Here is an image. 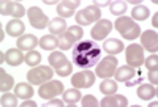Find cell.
<instances>
[{
    "mask_svg": "<svg viewBox=\"0 0 158 107\" xmlns=\"http://www.w3.org/2000/svg\"><path fill=\"white\" fill-rule=\"evenodd\" d=\"M16 95H11V93H5V95H2V99H0V104H2L3 107H15L18 104L16 101Z\"/></svg>",
    "mask_w": 158,
    "mask_h": 107,
    "instance_id": "32",
    "label": "cell"
},
{
    "mask_svg": "<svg viewBox=\"0 0 158 107\" xmlns=\"http://www.w3.org/2000/svg\"><path fill=\"white\" fill-rule=\"evenodd\" d=\"M63 102H67L68 105H73L76 102H79V99H81V91H79V88H70L65 91L63 90Z\"/></svg>",
    "mask_w": 158,
    "mask_h": 107,
    "instance_id": "25",
    "label": "cell"
},
{
    "mask_svg": "<svg viewBox=\"0 0 158 107\" xmlns=\"http://www.w3.org/2000/svg\"><path fill=\"white\" fill-rule=\"evenodd\" d=\"M115 30L122 35L123 39H130V41H133V39H136L139 35H141V29H139V25L131 19L128 16H120V18H117L115 24Z\"/></svg>",
    "mask_w": 158,
    "mask_h": 107,
    "instance_id": "2",
    "label": "cell"
},
{
    "mask_svg": "<svg viewBox=\"0 0 158 107\" xmlns=\"http://www.w3.org/2000/svg\"><path fill=\"white\" fill-rule=\"evenodd\" d=\"M2 14L3 16H13L15 19H19V18H22L25 14V8L18 2H3Z\"/></svg>",
    "mask_w": 158,
    "mask_h": 107,
    "instance_id": "14",
    "label": "cell"
},
{
    "mask_svg": "<svg viewBox=\"0 0 158 107\" xmlns=\"http://www.w3.org/2000/svg\"><path fill=\"white\" fill-rule=\"evenodd\" d=\"M112 30V24L111 21L108 19H100L95 25H94V29H92L90 35H92V39L94 41H101V39H104Z\"/></svg>",
    "mask_w": 158,
    "mask_h": 107,
    "instance_id": "11",
    "label": "cell"
},
{
    "mask_svg": "<svg viewBox=\"0 0 158 107\" xmlns=\"http://www.w3.org/2000/svg\"><path fill=\"white\" fill-rule=\"evenodd\" d=\"M49 105H65L63 104V101H60V99H54V98H52V99H49Z\"/></svg>",
    "mask_w": 158,
    "mask_h": 107,
    "instance_id": "37",
    "label": "cell"
},
{
    "mask_svg": "<svg viewBox=\"0 0 158 107\" xmlns=\"http://www.w3.org/2000/svg\"><path fill=\"white\" fill-rule=\"evenodd\" d=\"M79 6V0H63L57 5V14L62 19H68L74 16V10Z\"/></svg>",
    "mask_w": 158,
    "mask_h": 107,
    "instance_id": "13",
    "label": "cell"
},
{
    "mask_svg": "<svg viewBox=\"0 0 158 107\" xmlns=\"http://www.w3.org/2000/svg\"><path fill=\"white\" fill-rule=\"evenodd\" d=\"M144 65H146V68L149 71H156V68H158V57H156V54H152L149 58L144 60Z\"/></svg>",
    "mask_w": 158,
    "mask_h": 107,
    "instance_id": "33",
    "label": "cell"
},
{
    "mask_svg": "<svg viewBox=\"0 0 158 107\" xmlns=\"http://www.w3.org/2000/svg\"><path fill=\"white\" fill-rule=\"evenodd\" d=\"M71 84L74 88H90L92 85L95 84V74L92 73L90 69H84L81 73H76L71 77Z\"/></svg>",
    "mask_w": 158,
    "mask_h": 107,
    "instance_id": "9",
    "label": "cell"
},
{
    "mask_svg": "<svg viewBox=\"0 0 158 107\" xmlns=\"http://www.w3.org/2000/svg\"><path fill=\"white\" fill-rule=\"evenodd\" d=\"M3 61H6L10 66H19L25 61V54H22L19 49H8L5 55L2 54V63Z\"/></svg>",
    "mask_w": 158,
    "mask_h": 107,
    "instance_id": "15",
    "label": "cell"
},
{
    "mask_svg": "<svg viewBox=\"0 0 158 107\" xmlns=\"http://www.w3.org/2000/svg\"><path fill=\"white\" fill-rule=\"evenodd\" d=\"M25 32V25L21 19H11L6 24V33L11 36H22Z\"/></svg>",
    "mask_w": 158,
    "mask_h": 107,
    "instance_id": "21",
    "label": "cell"
},
{
    "mask_svg": "<svg viewBox=\"0 0 158 107\" xmlns=\"http://www.w3.org/2000/svg\"><path fill=\"white\" fill-rule=\"evenodd\" d=\"M147 79L150 80L152 85L156 87V84H158V74H156V71H149V77H147Z\"/></svg>",
    "mask_w": 158,
    "mask_h": 107,
    "instance_id": "36",
    "label": "cell"
},
{
    "mask_svg": "<svg viewBox=\"0 0 158 107\" xmlns=\"http://www.w3.org/2000/svg\"><path fill=\"white\" fill-rule=\"evenodd\" d=\"M84 36V30L81 29V25H71L67 29V32L62 33L59 38V47L62 50H68L71 47H74L81 38Z\"/></svg>",
    "mask_w": 158,
    "mask_h": 107,
    "instance_id": "3",
    "label": "cell"
},
{
    "mask_svg": "<svg viewBox=\"0 0 158 107\" xmlns=\"http://www.w3.org/2000/svg\"><path fill=\"white\" fill-rule=\"evenodd\" d=\"M13 85H15L13 77L10 74H6L3 71V68H2L0 69V91H10L13 88Z\"/></svg>",
    "mask_w": 158,
    "mask_h": 107,
    "instance_id": "28",
    "label": "cell"
},
{
    "mask_svg": "<svg viewBox=\"0 0 158 107\" xmlns=\"http://www.w3.org/2000/svg\"><path fill=\"white\" fill-rule=\"evenodd\" d=\"M40 46L44 50H54L56 47H59V39L54 35H46L40 39Z\"/></svg>",
    "mask_w": 158,
    "mask_h": 107,
    "instance_id": "27",
    "label": "cell"
},
{
    "mask_svg": "<svg viewBox=\"0 0 158 107\" xmlns=\"http://www.w3.org/2000/svg\"><path fill=\"white\" fill-rule=\"evenodd\" d=\"M101 58V46L97 41H79L73 47V63L79 68L97 66Z\"/></svg>",
    "mask_w": 158,
    "mask_h": 107,
    "instance_id": "1",
    "label": "cell"
},
{
    "mask_svg": "<svg viewBox=\"0 0 158 107\" xmlns=\"http://www.w3.org/2000/svg\"><path fill=\"white\" fill-rule=\"evenodd\" d=\"M136 95H138V98L142 99V101H150L152 98L156 96V87L147 85V84H141V85L138 87Z\"/></svg>",
    "mask_w": 158,
    "mask_h": 107,
    "instance_id": "20",
    "label": "cell"
},
{
    "mask_svg": "<svg viewBox=\"0 0 158 107\" xmlns=\"http://www.w3.org/2000/svg\"><path fill=\"white\" fill-rule=\"evenodd\" d=\"M74 19L77 22V25H90L92 22H98L101 19V11L98 6L95 5H90L84 10H81L77 13V14H74Z\"/></svg>",
    "mask_w": 158,
    "mask_h": 107,
    "instance_id": "6",
    "label": "cell"
},
{
    "mask_svg": "<svg viewBox=\"0 0 158 107\" xmlns=\"http://www.w3.org/2000/svg\"><path fill=\"white\" fill-rule=\"evenodd\" d=\"M141 47L149 50L150 54H156L158 50V35L153 30H146L141 35Z\"/></svg>",
    "mask_w": 158,
    "mask_h": 107,
    "instance_id": "12",
    "label": "cell"
},
{
    "mask_svg": "<svg viewBox=\"0 0 158 107\" xmlns=\"http://www.w3.org/2000/svg\"><path fill=\"white\" fill-rule=\"evenodd\" d=\"M63 84L60 80H48L43 85H40V90H38V95L41 99H52L56 98L57 95H62L63 93Z\"/></svg>",
    "mask_w": 158,
    "mask_h": 107,
    "instance_id": "8",
    "label": "cell"
},
{
    "mask_svg": "<svg viewBox=\"0 0 158 107\" xmlns=\"http://www.w3.org/2000/svg\"><path fill=\"white\" fill-rule=\"evenodd\" d=\"M125 60L127 65L131 66V68H141L144 63V50L141 47V44H130L125 50Z\"/></svg>",
    "mask_w": 158,
    "mask_h": 107,
    "instance_id": "7",
    "label": "cell"
},
{
    "mask_svg": "<svg viewBox=\"0 0 158 107\" xmlns=\"http://www.w3.org/2000/svg\"><path fill=\"white\" fill-rule=\"evenodd\" d=\"M52 74H54V69L51 66H33L27 73V79L32 85H43L52 79Z\"/></svg>",
    "mask_w": 158,
    "mask_h": 107,
    "instance_id": "5",
    "label": "cell"
},
{
    "mask_svg": "<svg viewBox=\"0 0 158 107\" xmlns=\"http://www.w3.org/2000/svg\"><path fill=\"white\" fill-rule=\"evenodd\" d=\"M138 73V68H131V66H120V68H117L115 71V79H117V82H127V80H131Z\"/></svg>",
    "mask_w": 158,
    "mask_h": 107,
    "instance_id": "18",
    "label": "cell"
},
{
    "mask_svg": "<svg viewBox=\"0 0 158 107\" xmlns=\"http://www.w3.org/2000/svg\"><path fill=\"white\" fill-rule=\"evenodd\" d=\"M118 66V60L115 55H106L104 58H101L97 66H95V76L101 77V79H111Z\"/></svg>",
    "mask_w": 158,
    "mask_h": 107,
    "instance_id": "4",
    "label": "cell"
},
{
    "mask_svg": "<svg viewBox=\"0 0 158 107\" xmlns=\"http://www.w3.org/2000/svg\"><path fill=\"white\" fill-rule=\"evenodd\" d=\"M40 44V41L36 39V36H33V35H22V36H19V39H18V49L19 50H33L36 46Z\"/></svg>",
    "mask_w": 158,
    "mask_h": 107,
    "instance_id": "17",
    "label": "cell"
},
{
    "mask_svg": "<svg viewBox=\"0 0 158 107\" xmlns=\"http://www.w3.org/2000/svg\"><path fill=\"white\" fill-rule=\"evenodd\" d=\"M82 105H84V107H97V105H100V104H98V99H97L95 96L87 95V96L82 98Z\"/></svg>",
    "mask_w": 158,
    "mask_h": 107,
    "instance_id": "35",
    "label": "cell"
},
{
    "mask_svg": "<svg viewBox=\"0 0 158 107\" xmlns=\"http://www.w3.org/2000/svg\"><path fill=\"white\" fill-rule=\"evenodd\" d=\"M71 71H73V65H71L70 61H68V63H65L63 66H60L59 69H56L57 76H60V77H67V76H70Z\"/></svg>",
    "mask_w": 158,
    "mask_h": 107,
    "instance_id": "34",
    "label": "cell"
},
{
    "mask_svg": "<svg viewBox=\"0 0 158 107\" xmlns=\"http://www.w3.org/2000/svg\"><path fill=\"white\" fill-rule=\"evenodd\" d=\"M150 14V11L147 6H144V5H138L133 8V11H131V18L136 19V21H146Z\"/></svg>",
    "mask_w": 158,
    "mask_h": 107,
    "instance_id": "29",
    "label": "cell"
},
{
    "mask_svg": "<svg viewBox=\"0 0 158 107\" xmlns=\"http://www.w3.org/2000/svg\"><path fill=\"white\" fill-rule=\"evenodd\" d=\"M25 63H27V66H38L41 63V54L36 50H29L25 54Z\"/></svg>",
    "mask_w": 158,
    "mask_h": 107,
    "instance_id": "30",
    "label": "cell"
},
{
    "mask_svg": "<svg viewBox=\"0 0 158 107\" xmlns=\"http://www.w3.org/2000/svg\"><path fill=\"white\" fill-rule=\"evenodd\" d=\"M48 29L51 32V35H62L67 32V21L62 19V18H54V19H51L49 21V25H48Z\"/></svg>",
    "mask_w": 158,
    "mask_h": 107,
    "instance_id": "19",
    "label": "cell"
},
{
    "mask_svg": "<svg viewBox=\"0 0 158 107\" xmlns=\"http://www.w3.org/2000/svg\"><path fill=\"white\" fill-rule=\"evenodd\" d=\"M100 91L103 93L104 96H108V95H114V93H117V82L112 79H103V82L100 85Z\"/></svg>",
    "mask_w": 158,
    "mask_h": 107,
    "instance_id": "26",
    "label": "cell"
},
{
    "mask_svg": "<svg viewBox=\"0 0 158 107\" xmlns=\"http://www.w3.org/2000/svg\"><path fill=\"white\" fill-rule=\"evenodd\" d=\"M27 16H29L30 25L33 27V29H36V30H43V29H46V27L49 25V18L38 6H32L29 10Z\"/></svg>",
    "mask_w": 158,
    "mask_h": 107,
    "instance_id": "10",
    "label": "cell"
},
{
    "mask_svg": "<svg viewBox=\"0 0 158 107\" xmlns=\"http://www.w3.org/2000/svg\"><path fill=\"white\" fill-rule=\"evenodd\" d=\"M33 93H35V90H33L32 85H29L27 82H21V84H18L16 88H15V95H16L18 98H22V99H30V98L33 96Z\"/></svg>",
    "mask_w": 158,
    "mask_h": 107,
    "instance_id": "23",
    "label": "cell"
},
{
    "mask_svg": "<svg viewBox=\"0 0 158 107\" xmlns=\"http://www.w3.org/2000/svg\"><path fill=\"white\" fill-rule=\"evenodd\" d=\"M109 10H111V13H112L114 16L120 18L123 13L127 11V2H111Z\"/></svg>",
    "mask_w": 158,
    "mask_h": 107,
    "instance_id": "31",
    "label": "cell"
},
{
    "mask_svg": "<svg viewBox=\"0 0 158 107\" xmlns=\"http://www.w3.org/2000/svg\"><path fill=\"white\" fill-rule=\"evenodd\" d=\"M103 49H104V52H108L109 55H117V54H120L123 50V43L115 39V38H109L104 41Z\"/></svg>",
    "mask_w": 158,
    "mask_h": 107,
    "instance_id": "22",
    "label": "cell"
},
{
    "mask_svg": "<svg viewBox=\"0 0 158 107\" xmlns=\"http://www.w3.org/2000/svg\"><path fill=\"white\" fill-rule=\"evenodd\" d=\"M156 16H158V14L155 13V16H153V19H152V25L155 27V29H156V25H158V22H156Z\"/></svg>",
    "mask_w": 158,
    "mask_h": 107,
    "instance_id": "39",
    "label": "cell"
},
{
    "mask_svg": "<svg viewBox=\"0 0 158 107\" xmlns=\"http://www.w3.org/2000/svg\"><path fill=\"white\" fill-rule=\"evenodd\" d=\"M48 60H49V65H51L52 69H59L60 66H63L65 63H68L67 57H65V54L56 52V50H52V54H49Z\"/></svg>",
    "mask_w": 158,
    "mask_h": 107,
    "instance_id": "24",
    "label": "cell"
},
{
    "mask_svg": "<svg viewBox=\"0 0 158 107\" xmlns=\"http://www.w3.org/2000/svg\"><path fill=\"white\" fill-rule=\"evenodd\" d=\"M103 107H127L128 105V99L122 95H117V93H114V95H108L106 98H103L101 104Z\"/></svg>",
    "mask_w": 158,
    "mask_h": 107,
    "instance_id": "16",
    "label": "cell"
},
{
    "mask_svg": "<svg viewBox=\"0 0 158 107\" xmlns=\"http://www.w3.org/2000/svg\"><path fill=\"white\" fill-rule=\"evenodd\" d=\"M21 105H24V107H29V105H30V107H35V105H36V102H35V101H32V99H29V101H24Z\"/></svg>",
    "mask_w": 158,
    "mask_h": 107,
    "instance_id": "38",
    "label": "cell"
}]
</instances>
